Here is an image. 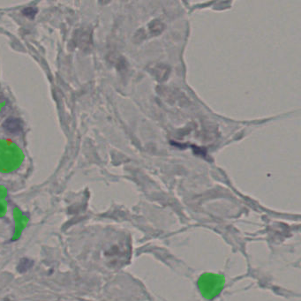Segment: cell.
<instances>
[{"mask_svg": "<svg viewBox=\"0 0 301 301\" xmlns=\"http://www.w3.org/2000/svg\"><path fill=\"white\" fill-rule=\"evenodd\" d=\"M24 155L13 141L0 140V171L11 172L18 169L23 162Z\"/></svg>", "mask_w": 301, "mask_h": 301, "instance_id": "cell-1", "label": "cell"}, {"mask_svg": "<svg viewBox=\"0 0 301 301\" xmlns=\"http://www.w3.org/2000/svg\"><path fill=\"white\" fill-rule=\"evenodd\" d=\"M14 220L16 223V229H15V232H14V235L13 238V240L17 239L20 237V235L21 231H23V229L25 228L28 219L27 216H23L22 213L18 209H14Z\"/></svg>", "mask_w": 301, "mask_h": 301, "instance_id": "cell-2", "label": "cell"}, {"mask_svg": "<svg viewBox=\"0 0 301 301\" xmlns=\"http://www.w3.org/2000/svg\"><path fill=\"white\" fill-rule=\"evenodd\" d=\"M6 191L3 186H0V216H4L6 212Z\"/></svg>", "mask_w": 301, "mask_h": 301, "instance_id": "cell-3", "label": "cell"}]
</instances>
